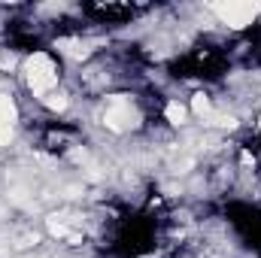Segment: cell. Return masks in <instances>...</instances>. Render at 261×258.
I'll return each instance as SVG.
<instances>
[{"mask_svg": "<svg viewBox=\"0 0 261 258\" xmlns=\"http://www.w3.org/2000/svg\"><path fill=\"white\" fill-rule=\"evenodd\" d=\"M24 79H28V88H31L37 97H49L52 88L58 85V67H55V61H52L49 55L37 52V55H31L28 64H24Z\"/></svg>", "mask_w": 261, "mask_h": 258, "instance_id": "1", "label": "cell"}, {"mask_svg": "<svg viewBox=\"0 0 261 258\" xmlns=\"http://www.w3.org/2000/svg\"><path fill=\"white\" fill-rule=\"evenodd\" d=\"M228 28L240 31L246 24H252V18L261 12V3H246V0H234V3H213L210 6Z\"/></svg>", "mask_w": 261, "mask_h": 258, "instance_id": "2", "label": "cell"}, {"mask_svg": "<svg viewBox=\"0 0 261 258\" xmlns=\"http://www.w3.org/2000/svg\"><path fill=\"white\" fill-rule=\"evenodd\" d=\"M103 122H107V128L110 131H130L137 128V122H140V116H137V110L130 107L128 100H122V97H116L110 107H107V116H103Z\"/></svg>", "mask_w": 261, "mask_h": 258, "instance_id": "3", "label": "cell"}, {"mask_svg": "<svg viewBox=\"0 0 261 258\" xmlns=\"http://www.w3.org/2000/svg\"><path fill=\"white\" fill-rule=\"evenodd\" d=\"M12 125H15V104L9 94H0V146L12 140Z\"/></svg>", "mask_w": 261, "mask_h": 258, "instance_id": "4", "label": "cell"}, {"mask_svg": "<svg viewBox=\"0 0 261 258\" xmlns=\"http://www.w3.org/2000/svg\"><path fill=\"white\" fill-rule=\"evenodd\" d=\"M58 49L64 55H70V58H85L88 55V46L79 43V40H58Z\"/></svg>", "mask_w": 261, "mask_h": 258, "instance_id": "5", "label": "cell"}, {"mask_svg": "<svg viewBox=\"0 0 261 258\" xmlns=\"http://www.w3.org/2000/svg\"><path fill=\"white\" fill-rule=\"evenodd\" d=\"M186 116H189V110L182 107V104H167V119H170V125H182L186 122Z\"/></svg>", "mask_w": 261, "mask_h": 258, "instance_id": "6", "label": "cell"}, {"mask_svg": "<svg viewBox=\"0 0 261 258\" xmlns=\"http://www.w3.org/2000/svg\"><path fill=\"white\" fill-rule=\"evenodd\" d=\"M49 231H52V237H70V240H73V243H76V240H79V237H73V234H70V231H67V225H61V222H58V219H49Z\"/></svg>", "mask_w": 261, "mask_h": 258, "instance_id": "7", "label": "cell"}, {"mask_svg": "<svg viewBox=\"0 0 261 258\" xmlns=\"http://www.w3.org/2000/svg\"><path fill=\"white\" fill-rule=\"evenodd\" d=\"M192 107H195V113H197V116H206V113H210V100H206V94H195Z\"/></svg>", "mask_w": 261, "mask_h": 258, "instance_id": "8", "label": "cell"}, {"mask_svg": "<svg viewBox=\"0 0 261 258\" xmlns=\"http://www.w3.org/2000/svg\"><path fill=\"white\" fill-rule=\"evenodd\" d=\"M43 100H46V107H49V110H64V107H67L64 94H49V97H43Z\"/></svg>", "mask_w": 261, "mask_h": 258, "instance_id": "9", "label": "cell"}]
</instances>
